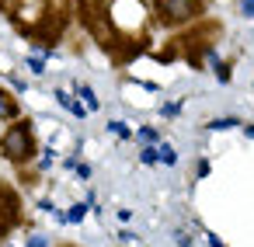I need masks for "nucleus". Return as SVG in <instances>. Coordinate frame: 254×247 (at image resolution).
Listing matches in <instances>:
<instances>
[{
	"label": "nucleus",
	"mask_w": 254,
	"mask_h": 247,
	"mask_svg": "<svg viewBox=\"0 0 254 247\" xmlns=\"http://www.w3.org/2000/svg\"><path fill=\"white\" fill-rule=\"evenodd\" d=\"M28 70L39 77V73H46V66H42V60H28Z\"/></svg>",
	"instance_id": "ddd939ff"
},
{
	"label": "nucleus",
	"mask_w": 254,
	"mask_h": 247,
	"mask_svg": "<svg viewBox=\"0 0 254 247\" xmlns=\"http://www.w3.org/2000/svg\"><path fill=\"white\" fill-rule=\"evenodd\" d=\"M244 132H247V136H251V139H254V125H247V129H244Z\"/></svg>",
	"instance_id": "f3484780"
},
{
	"label": "nucleus",
	"mask_w": 254,
	"mask_h": 247,
	"mask_svg": "<svg viewBox=\"0 0 254 247\" xmlns=\"http://www.w3.org/2000/svg\"><path fill=\"white\" fill-rule=\"evenodd\" d=\"M80 98H84V108H87V112H98V98H94V91H91L87 84L80 87Z\"/></svg>",
	"instance_id": "39448f33"
},
{
	"label": "nucleus",
	"mask_w": 254,
	"mask_h": 247,
	"mask_svg": "<svg viewBox=\"0 0 254 247\" xmlns=\"http://www.w3.org/2000/svg\"><path fill=\"white\" fill-rule=\"evenodd\" d=\"M198 14V0H167L164 4V21H188Z\"/></svg>",
	"instance_id": "f03ea898"
},
{
	"label": "nucleus",
	"mask_w": 254,
	"mask_h": 247,
	"mask_svg": "<svg viewBox=\"0 0 254 247\" xmlns=\"http://www.w3.org/2000/svg\"><path fill=\"white\" fill-rule=\"evenodd\" d=\"M46 244H49V240H46V237H32V240H28V244H25V247H46Z\"/></svg>",
	"instance_id": "2eb2a0df"
},
{
	"label": "nucleus",
	"mask_w": 254,
	"mask_h": 247,
	"mask_svg": "<svg viewBox=\"0 0 254 247\" xmlns=\"http://www.w3.org/2000/svg\"><path fill=\"white\" fill-rule=\"evenodd\" d=\"M157 160L174 167V164H178V153H174V146H160V150H157Z\"/></svg>",
	"instance_id": "0eeeda50"
},
{
	"label": "nucleus",
	"mask_w": 254,
	"mask_h": 247,
	"mask_svg": "<svg viewBox=\"0 0 254 247\" xmlns=\"http://www.w3.org/2000/svg\"><path fill=\"white\" fill-rule=\"evenodd\" d=\"M56 98H60V101H63V105H66V108H70V112H73V115H87V108H84V105H77V101H73V98H70V94H63V91H60V94H56Z\"/></svg>",
	"instance_id": "423d86ee"
},
{
	"label": "nucleus",
	"mask_w": 254,
	"mask_h": 247,
	"mask_svg": "<svg viewBox=\"0 0 254 247\" xmlns=\"http://www.w3.org/2000/svg\"><path fill=\"white\" fill-rule=\"evenodd\" d=\"M143 164H157V146H146L143 150Z\"/></svg>",
	"instance_id": "f8f14e48"
},
{
	"label": "nucleus",
	"mask_w": 254,
	"mask_h": 247,
	"mask_svg": "<svg viewBox=\"0 0 254 247\" xmlns=\"http://www.w3.org/2000/svg\"><path fill=\"white\" fill-rule=\"evenodd\" d=\"M209 244H212V247H223V244H219V240H216V237H212V233H209Z\"/></svg>",
	"instance_id": "dca6fc26"
},
{
	"label": "nucleus",
	"mask_w": 254,
	"mask_h": 247,
	"mask_svg": "<svg viewBox=\"0 0 254 247\" xmlns=\"http://www.w3.org/2000/svg\"><path fill=\"white\" fill-rule=\"evenodd\" d=\"M233 125H240L233 115H226V119H212V122H209V129H233Z\"/></svg>",
	"instance_id": "6e6552de"
},
{
	"label": "nucleus",
	"mask_w": 254,
	"mask_h": 247,
	"mask_svg": "<svg viewBox=\"0 0 254 247\" xmlns=\"http://www.w3.org/2000/svg\"><path fill=\"white\" fill-rule=\"evenodd\" d=\"M18 219V198L0 185V237H4L7 230H11V223Z\"/></svg>",
	"instance_id": "7ed1b4c3"
},
{
	"label": "nucleus",
	"mask_w": 254,
	"mask_h": 247,
	"mask_svg": "<svg viewBox=\"0 0 254 247\" xmlns=\"http://www.w3.org/2000/svg\"><path fill=\"white\" fill-rule=\"evenodd\" d=\"M108 129H112V132H115L119 139H126V136H129V125H126V122H112Z\"/></svg>",
	"instance_id": "9d476101"
},
{
	"label": "nucleus",
	"mask_w": 254,
	"mask_h": 247,
	"mask_svg": "<svg viewBox=\"0 0 254 247\" xmlns=\"http://www.w3.org/2000/svg\"><path fill=\"white\" fill-rule=\"evenodd\" d=\"M139 139H146V143H157V132H153V129H139Z\"/></svg>",
	"instance_id": "4468645a"
},
{
	"label": "nucleus",
	"mask_w": 254,
	"mask_h": 247,
	"mask_svg": "<svg viewBox=\"0 0 254 247\" xmlns=\"http://www.w3.org/2000/svg\"><path fill=\"white\" fill-rule=\"evenodd\" d=\"M87 205H91V198H87V202H80V205H73L66 219H70V223H77V219H84V212H87Z\"/></svg>",
	"instance_id": "1a4fd4ad"
},
{
	"label": "nucleus",
	"mask_w": 254,
	"mask_h": 247,
	"mask_svg": "<svg viewBox=\"0 0 254 247\" xmlns=\"http://www.w3.org/2000/svg\"><path fill=\"white\" fill-rule=\"evenodd\" d=\"M240 14L244 18H254V0H240Z\"/></svg>",
	"instance_id": "9b49d317"
},
{
	"label": "nucleus",
	"mask_w": 254,
	"mask_h": 247,
	"mask_svg": "<svg viewBox=\"0 0 254 247\" xmlns=\"http://www.w3.org/2000/svg\"><path fill=\"white\" fill-rule=\"evenodd\" d=\"M18 115V101L7 94V91H0V122H4V119H14Z\"/></svg>",
	"instance_id": "20e7f679"
},
{
	"label": "nucleus",
	"mask_w": 254,
	"mask_h": 247,
	"mask_svg": "<svg viewBox=\"0 0 254 247\" xmlns=\"http://www.w3.org/2000/svg\"><path fill=\"white\" fill-rule=\"evenodd\" d=\"M0 150H4V157L14 160V164L32 160V157H35V132H32V122H14V125L4 132V139H0Z\"/></svg>",
	"instance_id": "f257e3e1"
}]
</instances>
